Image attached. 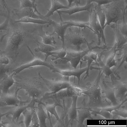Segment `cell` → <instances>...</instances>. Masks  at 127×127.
<instances>
[{"instance_id":"obj_34","label":"cell","mask_w":127,"mask_h":127,"mask_svg":"<svg viewBox=\"0 0 127 127\" xmlns=\"http://www.w3.org/2000/svg\"><path fill=\"white\" fill-rule=\"evenodd\" d=\"M6 119L3 121H1L2 126L5 124L4 127H19L20 125L23 123V121H21L17 122L10 115L7 114L6 115Z\"/></svg>"},{"instance_id":"obj_35","label":"cell","mask_w":127,"mask_h":127,"mask_svg":"<svg viewBox=\"0 0 127 127\" xmlns=\"http://www.w3.org/2000/svg\"><path fill=\"white\" fill-rule=\"evenodd\" d=\"M94 9L102 30L104 31L106 22L105 13L102 10L101 6L97 4L95 7Z\"/></svg>"},{"instance_id":"obj_11","label":"cell","mask_w":127,"mask_h":127,"mask_svg":"<svg viewBox=\"0 0 127 127\" xmlns=\"http://www.w3.org/2000/svg\"><path fill=\"white\" fill-rule=\"evenodd\" d=\"M20 88H16L14 94L0 93V107L8 106H16L19 105L23 101L18 97L17 93Z\"/></svg>"},{"instance_id":"obj_14","label":"cell","mask_w":127,"mask_h":127,"mask_svg":"<svg viewBox=\"0 0 127 127\" xmlns=\"http://www.w3.org/2000/svg\"><path fill=\"white\" fill-rule=\"evenodd\" d=\"M51 25L53 26L54 29L51 35L56 34L62 41V47H65V34L67 29L70 27V26L67 23H64L63 21L58 23L51 19Z\"/></svg>"},{"instance_id":"obj_9","label":"cell","mask_w":127,"mask_h":127,"mask_svg":"<svg viewBox=\"0 0 127 127\" xmlns=\"http://www.w3.org/2000/svg\"><path fill=\"white\" fill-rule=\"evenodd\" d=\"M89 23V26L92 31L97 36V45H100L101 39L103 43V46L107 47L104 31L102 29L94 9H93L90 12Z\"/></svg>"},{"instance_id":"obj_46","label":"cell","mask_w":127,"mask_h":127,"mask_svg":"<svg viewBox=\"0 0 127 127\" xmlns=\"http://www.w3.org/2000/svg\"><path fill=\"white\" fill-rule=\"evenodd\" d=\"M68 2V6L70 7L73 2L76 5H78L80 3V0H67Z\"/></svg>"},{"instance_id":"obj_40","label":"cell","mask_w":127,"mask_h":127,"mask_svg":"<svg viewBox=\"0 0 127 127\" xmlns=\"http://www.w3.org/2000/svg\"><path fill=\"white\" fill-rule=\"evenodd\" d=\"M24 117V122L26 127L30 126L32 116V113L31 110L29 111L27 109L22 113Z\"/></svg>"},{"instance_id":"obj_38","label":"cell","mask_w":127,"mask_h":127,"mask_svg":"<svg viewBox=\"0 0 127 127\" xmlns=\"http://www.w3.org/2000/svg\"><path fill=\"white\" fill-rule=\"evenodd\" d=\"M120 108L114 110L113 112H112L113 115L112 119H119L120 117L125 118H127V110L125 109L124 107L121 108Z\"/></svg>"},{"instance_id":"obj_15","label":"cell","mask_w":127,"mask_h":127,"mask_svg":"<svg viewBox=\"0 0 127 127\" xmlns=\"http://www.w3.org/2000/svg\"><path fill=\"white\" fill-rule=\"evenodd\" d=\"M82 104V106L77 108V115L76 121L77 122L78 127L85 126L84 122L86 119H93L89 108L86 105L85 98L83 99Z\"/></svg>"},{"instance_id":"obj_25","label":"cell","mask_w":127,"mask_h":127,"mask_svg":"<svg viewBox=\"0 0 127 127\" xmlns=\"http://www.w3.org/2000/svg\"><path fill=\"white\" fill-rule=\"evenodd\" d=\"M62 101L63 107L62 108L61 113L60 117V121L58 122L55 127H67L68 121L67 112L69 108L66 106L64 100Z\"/></svg>"},{"instance_id":"obj_27","label":"cell","mask_w":127,"mask_h":127,"mask_svg":"<svg viewBox=\"0 0 127 127\" xmlns=\"http://www.w3.org/2000/svg\"><path fill=\"white\" fill-rule=\"evenodd\" d=\"M127 84L123 83L116 87L115 95L116 98L123 101L127 98Z\"/></svg>"},{"instance_id":"obj_45","label":"cell","mask_w":127,"mask_h":127,"mask_svg":"<svg viewBox=\"0 0 127 127\" xmlns=\"http://www.w3.org/2000/svg\"><path fill=\"white\" fill-rule=\"evenodd\" d=\"M9 63L8 57L4 55H0V64L3 65H7Z\"/></svg>"},{"instance_id":"obj_31","label":"cell","mask_w":127,"mask_h":127,"mask_svg":"<svg viewBox=\"0 0 127 127\" xmlns=\"http://www.w3.org/2000/svg\"><path fill=\"white\" fill-rule=\"evenodd\" d=\"M51 6L50 8L48 10V13L44 16L47 18L53 15L54 12L58 10L62 9H69L70 7L64 6L59 2L57 0H51Z\"/></svg>"},{"instance_id":"obj_23","label":"cell","mask_w":127,"mask_h":127,"mask_svg":"<svg viewBox=\"0 0 127 127\" xmlns=\"http://www.w3.org/2000/svg\"><path fill=\"white\" fill-rule=\"evenodd\" d=\"M93 49H91L88 53L85 55L82 60L81 65V62H86L87 63V69L84 75L85 76L84 79H85L89 76V70L91 64L94 61L95 63H97V53L94 52Z\"/></svg>"},{"instance_id":"obj_4","label":"cell","mask_w":127,"mask_h":127,"mask_svg":"<svg viewBox=\"0 0 127 127\" xmlns=\"http://www.w3.org/2000/svg\"><path fill=\"white\" fill-rule=\"evenodd\" d=\"M88 48V49L79 51L72 50H67L65 56L62 58L57 59L56 61V63L57 64H66L69 62L71 67L74 69H76L77 68L80 63L81 64L82 60L91 49H93L94 50L97 49H106L105 47L103 46L100 47L98 45L92 46Z\"/></svg>"},{"instance_id":"obj_6","label":"cell","mask_w":127,"mask_h":127,"mask_svg":"<svg viewBox=\"0 0 127 127\" xmlns=\"http://www.w3.org/2000/svg\"><path fill=\"white\" fill-rule=\"evenodd\" d=\"M39 77L44 81L48 89L51 91L47 92L44 95H49L55 93L61 90L72 88L76 85L70 82L69 76H63L61 78L52 79L51 80H48L38 73Z\"/></svg>"},{"instance_id":"obj_12","label":"cell","mask_w":127,"mask_h":127,"mask_svg":"<svg viewBox=\"0 0 127 127\" xmlns=\"http://www.w3.org/2000/svg\"><path fill=\"white\" fill-rule=\"evenodd\" d=\"M38 99L32 98V99L27 105L26 103L29 102V101H23L18 106L10 109L7 112L8 114L11 115L13 118L17 122L19 120L20 116L23 111L28 108H31L34 107L35 103H37Z\"/></svg>"},{"instance_id":"obj_8","label":"cell","mask_w":127,"mask_h":127,"mask_svg":"<svg viewBox=\"0 0 127 127\" xmlns=\"http://www.w3.org/2000/svg\"><path fill=\"white\" fill-rule=\"evenodd\" d=\"M23 35L19 29L13 30L8 37L5 52L12 57L16 56L23 41Z\"/></svg>"},{"instance_id":"obj_20","label":"cell","mask_w":127,"mask_h":127,"mask_svg":"<svg viewBox=\"0 0 127 127\" xmlns=\"http://www.w3.org/2000/svg\"><path fill=\"white\" fill-rule=\"evenodd\" d=\"M95 5L93 3L89 4H86L85 6H80L78 5H76L75 6L69 8L67 10H58L56 12L60 15L61 13L67 14L69 16L78 12L83 11H88L90 12L95 7Z\"/></svg>"},{"instance_id":"obj_42","label":"cell","mask_w":127,"mask_h":127,"mask_svg":"<svg viewBox=\"0 0 127 127\" xmlns=\"http://www.w3.org/2000/svg\"><path fill=\"white\" fill-rule=\"evenodd\" d=\"M127 100V99L126 98L121 103L117 106H108L106 107H101L100 108L102 110L109 112L111 113H112V112L113 111L120 108L122 105Z\"/></svg>"},{"instance_id":"obj_3","label":"cell","mask_w":127,"mask_h":127,"mask_svg":"<svg viewBox=\"0 0 127 127\" xmlns=\"http://www.w3.org/2000/svg\"><path fill=\"white\" fill-rule=\"evenodd\" d=\"M120 0H115L106 4L105 7L102 8L106 17L105 28L112 23H119L126 16L124 9L123 10L122 5L120 2Z\"/></svg>"},{"instance_id":"obj_10","label":"cell","mask_w":127,"mask_h":127,"mask_svg":"<svg viewBox=\"0 0 127 127\" xmlns=\"http://www.w3.org/2000/svg\"><path fill=\"white\" fill-rule=\"evenodd\" d=\"M27 47L32 54L33 58L32 61L20 65L17 68L13 70V71L15 72V74H18L26 69L36 66H45L49 68L50 70L54 67L52 64L47 62L45 61H43L39 57H37L35 55L29 46L27 45Z\"/></svg>"},{"instance_id":"obj_28","label":"cell","mask_w":127,"mask_h":127,"mask_svg":"<svg viewBox=\"0 0 127 127\" xmlns=\"http://www.w3.org/2000/svg\"><path fill=\"white\" fill-rule=\"evenodd\" d=\"M67 51V49L65 47L63 48L62 47L58 50L46 53H45V57L44 60L46 61L50 56H53L54 57L51 60L52 61H54L64 58L66 54Z\"/></svg>"},{"instance_id":"obj_48","label":"cell","mask_w":127,"mask_h":127,"mask_svg":"<svg viewBox=\"0 0 127 127\" xmlns=\"http://www.w3.org/2000/svg\"><path fill=\"white\" fill-rule=\"evenodd\" d=\"M5 7L6 8L7 10H9L7 5L5 2V0H1Z\"/></svg>"},{"instance_id":"obj_18","label":"cell","mask_w":127,"mask_h":127,"mask_svg":"<svg viewBox=\"0 0 127 127\" xmlns=\"http://www.w3.org/2000/svg\"><path fill=\"white\" fill-rule=\"evenodd\" d=\"M15 72L8 74L5 73L0 76V93H8L9 88L14 83L13 76Z\"/></svg>"},{"instance_id":"obj_37","label":"cell","mask_w":127,"mask_h":127,"mask_svg":"<svg viewBox=\"0 0 127 127\" xmlns=\"http://www.w3.org/2000/svg\"><path fill=\"white\" fill-rule=\"evenodd\" d=\"M21 2V6L20 8L26 7H30L33 8L34 12H36L38 14L42 15L38 11L36 8V4L34 3L31 0H19Z\"/></svg>"},{"instance_id":"obj_51","label":"cell","mask_w":127,"mask_h":127,"mask_svg":"<svg viewBox=\"0 0 127 127\" xmlns=\"http://www.w3.org/2000/svg\"></svg>"},{"instance_id":"obj_21","label":"cell","mask_w":127,"mask_h":127,"mask_svg":"<svg viewBox=\"0 0 127 127\" xmlns=\"http://www.w3.org/2000/svg\"><path fill=\"white\" fill-rule=\"evenodd\" d=\"M78 96L75 95L72 97V103L71 106L68 108L67 112L68 121L67 127H71L73 121L77 120V111L76 104Z\"/></svg>"},{"instance_id":"obj_33","label":"cell","mask_w":127,"mask_h":127,"mask_svg":"<svg viewBox=\"0 0 127 127\" xmlns=\"http://www.w3.org/2000/svg\"><path fill=\"white\" fill-rule=\"evenodd\" d=\"M89 108L91 112V113L92 115H93L95 116L98 115H100L107 119H112L113 115L112 113L102 110L100 108Z\"/></svg>"},{"instance_id":"obj_5","label":"cell","mask_w":127,"mask_h":127,"mask_svg":"<svg viewBox=\"0 0 127 127\" xmlns=\"http://www.w3.org/2000/svg\"><path fill=\"white\" fill-rule=\"evenodd\" d=\"M73 27L72 29L71 27L69 28L68 32L65 35V38L73 48L74 51H81L82 45L84 44H87L88 48L91 47L94 41L92 40L91 42H88L82 34L81 28L77 27Z\"/></svg>"},{"instance_id":"obj_13","label":"cell","mask_w":127,"mask_h":127,"mask_svg":"<svg viewBox=\"0 0 127 127\" xmlns=\"http://www.w3.org/2000/svg\"><path fill=\"white\" fill-rule=\"evenodd\" d=\"M33 9L31 7H26L18 9H14L13 12L14 14L18 18V19L25 17H28L49 21L50 20L49 18H46L42 15L36 14Z\"/></svg>"},{"instance_id":"obj_2","label":"cell","mask_w":127,"mask_h":127,"mask_svg":"<svg viewBox=\"0 0 127 127\" xmlns=\"http://www.w3.org/2000/svg\"><path fill=\"white\" fill-rule=\"evenodd\" d=\"M16 88L25 90L26 94L32 98L38 99L41 94L43 85L41 82L37 77L31 79L20 78L15 83Z\"/></svg>"},{"instance_id":"obj_1","label":"cell","mask_w":127,"mask_h":127,"mask_svg":"<svg viewBox=\"0 0 127 127\" xmlns=\"http://www.w3.org/2000/svg\"><path fill=\"white\" fill-rule=\"evenodd\" d=\"M99 72L95 80L92 83H87L88 86L85 90H83L82 94L87 95L89 100L87 106L90 108L102 107L106 105L107 102H105L102 98L100 85V79L103 73L98 70Z\"/></svg>"},{"instance_id":"obj_22","label":"cell","mask_w":127,"mask_h":127,"mask_svg":"<svg viewBox=\"0 0 127 127\" xmlns=\"http://www.w3.org/2000/svg\"><path fill=\"white\" fill-rule=\"evenodd\" d=\"M115 34V41L117 47L119 49L127 43V37L124 36L122 33L119 28L117 23H114L110 26Z\"/></svg>"},{"instance_id":"obj_44","label":"cell","mask_w":127,"mask_h":127,"mask_svg":"<svg viewBox=\"0 0 127 127\" xmlns=\"http://www.w3.org/2000/svg\"><path fill=\"white\" fill-rule=\"evenodd\" d=\"M115 0H87V4H89L93 2L97 3V5L101 6L104 4H108Z\"/></svg>"},{"instance_id":"obj_39","label":"cell","mask_w":127,"mask_h":127,"mask_svg":"<svg viewBox=\"0 0 127 127\" xmlns=\"http://www.w3.org/2000/svg\"><path fill=\"white\" fill-rule=\"evenodd\" d=\"M35 107L31 108L32 113V116L31 122L29 127H39V122L37 114L35 110Z\"/></svg>"},{"instance_id":"obj_50","label":"cell","mask_w":127,"mask_h":127,"mask_svg":"<svg viewBox=\"0 0 127 127\" xmlns=\"http://www.w3.org/2000/svg\"><path fill=\"white\" fill-rule=\"evenodd\" d=\"M125 1H126V3H127V0H126Z\"/></svg>"},{"instance_id":"obj_36","label":"cell","mask_w":127,"mask_h":127,"mask_svg":"<svg viewBox=\"0 0 127 127\" xmlns=\"http://www.w3.org/2000/svg\"><path fill=\"white\" fill-rule=\"evenodd\" d=\"M119 51V53L117 55H121V57L119 59H116L118 62L120 61V63L118 66L117 69H118L125 62L127 63V44L123 46Z\"/></svg>"},{"instance_id":"obj_24","label":"cell","mask_w":127,"mask_h":127,"mask_svg":"<svg viewBox=\"0 0 127 127\" xmlns=\"http://www.w3.org/2000/svg\"><path fill=\"white\" fill-rule=\"evenodd\" d=\"M102 82L105 89L102 93L104 94L105 97L109 100L113 106H116L119 105L118 99L115 95L116 87L112 89L110 88L106 85L105 80L104 79L103 80Z\"/></svg>"},{"instance_id":"obj_32","label":"cell","mask_w":127,"mask_h":127,"mask_svg":"<svg viewBox=\"0 0 127 127\" xmlns=\"http://www.w3.org/2000/svg\"><path fill=\"white\" fill-rule=\"evenodd\" d=\"M39 30L38 35L41 38L43 43L51 45H53L57 43L55 37L51 35H47L46 32L43 30L42 27L40 28Z\"/></svg>"},{"instance_id":"obj_16","label":"cell","mask_w":127,"mask_h":127,"mask_svg":"<svg viewBox=\"0 0 127 127\" xmlns=\"http://www.w3.org/2000/svg\"><path fill=\"white\" fill-rule=\"evenodd\" d=\"M87 67L84 68H76L73 69L63 70L60 69L55 67L54 66L50 70L53 72H57L63 76H74L75 78L76 77L78 80V85H80V82L81 75L84 73L86 72L87 70Z\"/></svg>"},{"instance_id":"obj_29","label":"cell","mask_w":127,"mask_h":127,"mask_svg":"<svg viewBox=\"0 0 127 127\" xmlns=\"http://www.w3.org/2000/svg\"><path fill=\"white\" fill-rule=\"evenodd\" d=\"M51 20L49 21L41 19H34L28 17H25L14 21L15 23H33L41 25L48 24V26L51 24Z\"/></svg>"},{"instance_id":"obj_17","label":"cell","mask_w":127,"mask_h":127,"mask_svg":"<svg viewBox=\"0 0 127 127\" xmlns=\"http://www.w3.org/2000/svg\"><path fill=\"white\" fill-rule=\"evenodd\" d=\"M120 49L117 47V43L115 42L113 46L111 49L107 51H103L102 55L104 58L102 61L107 65L111 68L116 66L117 65V60L115 59V57L117 52Z\"/></svg>"},{"instance_id":"obj_47","label":"cell","mask_w":127,"mask_h":127,"mask_svg":"<svg viewBox=\"0 0 127 127\" xmlns=\"http://www.w3.org/2000/svg\"><path fill=\"white\" fill-rule=\"evenodd\" d=\"M8 113L7 112H6L4 114L1 113L0 111V127H1L2 126L1 123V119L2 117L6 115Z\"/></svg>"},{"instance_id":"obj_26","label":"cell","mask_w":127,"mask_h":127,"mask_svg":"<svg viewBox=\"0 0 127 127\" xmlns=\"http://www.w3.org/2000/svg\"><path fill=\"white\" fill-rule=\"evenodd\" d=\"M54 103L52 105L48 104L47 102L45 103L42 102L39 100L40 102L45 108L47 111L48 112L51 114V115H54L55 117L56 120L58 122L60 121V117H59L56 110V107L59 106L62 108L63 107V105L61 103L59 102L56 101H54Z\"/></svg>"},{"instance_id":"obj_7","label":"cell","mask_w":127,"mask_h":127,"mask_svg":"<svg viewBox=\"0 0 127 127\" xmlns=\"http://www.w3.org/2000/svg\"><path fill=\"white\" fill-rule=\"evenodd\" d=\"M76 85L74 87L69 88L61 90L56 93L49 95H44L40 99V101L51 99L54 101H56L61 103V100L67 98L72 97L75 95H80L82 94L83 90Z\"/></svg>"},{"instance_id":"obj_19","label":"cell","mask_w":127,"mask_h":127,"mask_svg":"<svg viewBox=\"0 0 127 127\" xmlns=\"http://www.w3.org/2000/svg\"><path fill=\"white\" fill-rule=\"evenodd\" d=\"M37 103H38L37 107L38 111L37 114L39 120V127H47L46 123L47 119H48L49 121L50 126L53 127L50 113L48 112H47V113L45 112L42 107V105L39 102V99Z\"/></svg>"},{"instance_id":"obj_41","label":"cell","mask_w":127,"mask_h":127,"mask_svg":"<svg viewBox=\"0 0 127 127\" xmlns=\"http://www.w3.org/2000/svg\"><path fill=\"white\" fill-rule=\"evenodd\" d=\"M121 24H118V27L120 31L125 37H127V24L125 19V17H123Z\"/></svg>"},{"instance_id":"obj_30","label":"cell","mask_w":127,"mask_h":127,"mask_svg":"<svg viewBox=\"0 0 127 127\" xmlns=\"http://www.w3.org/2000/svg\"><path fill=\"white\" fill-rule=\"evenodd\" d=\"M37 46L34 49V51L36 52H41L44 53L58 50L62 47L46 44L42 42L38 41L37 42Z\"/></svg>"},{"instance_id":"obj_43","label":"cell","mask_w":127,"mask_h":127,"mask_svg":"<svg viewBox=\"0 0 127 127\" xmlns=\"http://www.w3.org/2000/svg\"><path fill=\"white\" fill-rule=\"evenodd\" d=\"M7 11L8 13L6 18L2 24H0V31L6 30L7 29L10 19V11L9 10Z\"/></svg>"},{"instance_id":"obj_49","label":"cell","mask_w":127,"mask_h":127,"mask_svg":"<svg viewBox=\"0 0 127 127\" xmlns=\"http://www.w3.org/2000/svg\"><path fill=\"white\" fill-rule=\"evenodd\" d=\"M35 4V2L37 0H31Z\"/></svg>"}]
</instances>
